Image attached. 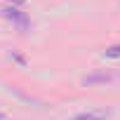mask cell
Segmentation results:
<instances>
[{"label":"cell","mask_w":120,"mask_h":120,"mask_svg":"<svg viewBox=\"0 0 120 120\" xmlns=\"http://www.w3.org/2000/svg\"><path fill=\"white\" fill-rule=\"evenodd\" d=\"M3 17L10 19L12 24H17L21 31L28 28V17H26V12H21L19 7H5V10H3Z\"/></svg>","instance_id":"6da1fadb"},{"label":"cell","mask_w":120,"mask_h":120,"mask_svg":"<svg viewBox=\"0 0 120 120\" xmlns=\"http://www.w3.org/2000/svg\"><path fill=\"white\" fill-rule=\"evenodd\" d=\"M108 115V111L106 108H97V111H85V113H78L75 118H71V120H104Z\"/></svg>","instance_id":"7a4b0ae2"},{"label":"cell","mask_w":120,"mask_h":120,"mask_svg":"<svg viewBox=\"0 0 120 120\" xmlns=\"http://www.w3.org/2000/svg\"><path fill=\"white\" fill-rule=\"evenodd\" d=\"M111 78H113L111 73H94V75H87L85 82H87V85H94V82H106V80H111Z\"/></svg>","instance_id":"3957f363"},{"label":"cell","mask_w":120,"mask_h":120,"mask_svg":"<svg viewBox=\"0 0 120 120\" xmlns=\"http://www.w3.org/2000/svg\"><path fill=\"white\" fill-rule=\"evenodd\" d=\"M104 59H120V45L106 47V49H104Z\"/></svg>","instance_id":"277c9868"},{"label":"cell","mask_w":120,"mask_h":120,"mask_svg":"<svg viewBox=\"0 0 120 120\" xmlns=\"http://www.w3.org/2000/svg\"><path fill=\"white\" fill-rule=\"evenodd\" d=\"M12 3H21V0H12Z\"/></svg>","instance_id":"5b68a950"},{"label":"cell","mask_w":120,"mask_h":120,"mask_svg":"<svg viewBox=\"0 0 120 120\" xmlns=\"http://www.w3.org/2000/svg\"><path fill=\"white\" fill-rule=\"evenodd\" d=\"M0 120H3V113H0Z\"/></svg>","instance_id":"8992f818"}]
</instances>
